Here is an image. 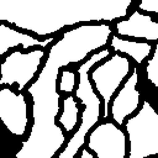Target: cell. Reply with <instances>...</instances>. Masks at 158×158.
Returning <instances> with one entry per match:
<instances>
[{"label": "cell", "mask_w": 158, "mask_h": 158, "mask_svg": "<svg viewBox=\"0 0 158 158\" xmlns=\"http://www.w3.org/2000/svg\"><path fill=\"white\" fill-rule=\"evenodd\" d=\"M112 33L109 23L79 25L64 30L49 46L42 68L26 88L32 100V125L14 158H56L63 149L68 136L57 123L60 110L59 73L69 64L83 63L94 52L107 47Z\"/></svg>", "instance_id": "1"}, {"label": "cell", "mask_w": 158, "mask_h": 158, "mask_svg": "<svg viewBox=\"0 0 158 158\" xmlns=\"http://www.w3.org/2000/svg\"><path fill=\"white\" fill-rule=\"evenodd\" d=\"M132 0H0V22L51 37L67 27L125 19Z\"/></svg>", "instance_id": "2"}, {"label": "cell", "mask_w": 158, "mask_h": 158, "mask_svg": "<svg viewBox=\"0 0 158 158\" xmlns=\"http://www.w3.org/2000/svg\"><path fill=\"white\" fill-rule=\"evenodd\" d=\"M110 56L111 49L105 47L90 54L77 68V86L74 90V98L84 109L79 118V127L68 138L65 146L56 156V158H77L79 151L85 146L86 136L101 120L102 101L95 93L89 74L96 64Z\"/></svg>", "instance_id": "3"}, {"label": "cell", "mask_w": 158, "mask_h": 158, "mask_svg": "<svg viewBox=\"0 0 158 158\" xmlns=\"http://www.w3.org/2000/svg\"><path fill=\"white\" fill-rule=\"evenodd\" d=\"M128 141L127 158H151L158 156V112L148 100L128 117L123 126Z\"/></svg>", "instance_id": "4"}, {"label": "cell", "mask_w": 158, "mask_h": 158, "mask_svg": "<svg viewBox=\"0 0 158 158\" xmlns=\"http://www.w3.org/2000/svg\"><path fill=\"white\" fill-rule=\"evenodd\" d=\"M132 70L130 58L112 53L110 57L96 64L89 74L95 93L102 101L101 120L109 118L110 102Z\"/></svg>", "instance_id": "5"}, {"label": "cell", "mask_w": 158, "mask_h": 158, "mask_svg": "<svg viewBox=\"0 0 158 158\" xmlns=\"http://www.w3.org/2000/svg\"><path fill=\"white\" fill-rule=\"evenodd\" d=\"M46 56L42 48L11 51L0 62V88L16 85L17 91L22 93L37 77Z\"/></svg>", "instance_id": "6"}, {"label": "cell", "mask_w": 158, "mask_h": 158, "mask_svg": "<svg viewBox=\"0 0 158 158\" xmlns=\"http://www.w3.org/2000/svg\"><path fill=\"white\" fill-rule=\"evenodd\" d=\"M85 147L95 158H127L126 132L112 121L99 122L86 136Z\"/></svg>", "instance_id": "7"}, {"label": "cell", "mask_w": 158, "mask_h": 158, "mask_svg": "<svg viewBox=\"0 0 158 158\" xmlns=\"http://www.w3.org/2000/svg\"><path fill=\"white\" fill-rule=\"evenodd\" d=\"M28 102L23 93L10 86L0 88V122L15 137H23L28 128Z\"/></svg>", "instance_id": "8"}, {"label": "cell", "mask_w": 158, "mask_h": 158, "mask_svg": "<svg viewBox=\"0 0 158 158\" xmlns=\"http://www.w3.org/2000/svg\"><path fill=\"white\" fill-rule=\"evenodd\" d=\"M138 85V68L133 67L121 88L114 95L110 102V116L112 122L122 127L125 121L136 114L141 106V93Z\"/></svg>", "instance_id": "9"}, {"label": "cell", "mask_w": 158, "mask_h": 158, "mask_svg": "<svg viewBox=\"0 0 158 158\" xmlns=\"http://www.w3.org/2000/svg\"><path fill=\"white\" fill-rule=\"evenodd\" d=\"M114 33L118 37H128L136 40H143L144 42L158 41V22L149 15L138 10L132 11L125 19L118 20L112 27Z\"/></svg>", "instance_id": "10"}, {"label": "cell", "mask_w": 158, "mask_h": 158, "mask_svg": "<svg viewBox=\"0 0 158 158\" xmlns=\"http://www.w3.org/2000/svg\"><path fill=\"white\" fill-rule=\"evenodd\" d=\"M58 37L51 36L44 40H40L31 33L22 32L14 26L5 22H0V58L5 56L9 51H15V48L32 49V48H48Z\"/></svg>", "instance_id": "11"}, {"label": "cell", "mask_w": 158, "mask_h": 158, "mask_svg": "<svg viewBox=\"0 0 158 158\" xmlns=\"http://www.w3.org/2000/svg\"><path fill=\"white\" fill-rule=\"evenodd\" d=\"M107 46L115 53H118L127 58H131L137 64H142L153 52V46L149 42L127 40V38L118 37L115 33H112L110 36Z\"/></svg>", "instance_id": "12"}, {"label": "cell", "mask_w": 158, "mask_h": 158, "mask_svg": "<svg viewBox=\"0 0 158 158\" xmlns=\"http://www.w3.org/2000/svg\"><path fill=\"white\" fill-rule=\"evenodd\" d=\"M80 104L73 95H67L62 99V111L57 117L58 125L62 127L64 133H72L79 121Z\"/></svg>", "instance_id": "13"}, {"label": "cell", "mask_w": 158, "mask_h": 158, "mask_svg": "<svg viewBox=\"0 0 158 158\" xmlns=\"http://www.w3.org/2000/svg\"><path fill=\"white\" fill-rule=\"evenodd\" d=\"M77 86V73L68 68H63L58 77V91L70 95Z\"/></svg>", "instance_id": "14"}, {"label": "cell", "mask_w": 158, "mask_h": 158, "mask_svg": "<svg viewBox=\"0 0 158 158\" xmlns=\"http://www.w3.org/2000/svg\"><path fill=\"white\" fill-rule=\"evenodd\" d=\"M144 69L148 81L158 89V43L154 46L151 57L147 59Z\"/></svg>", "instance_id": "15"}, {"label": "cell", "mask_w": 158, "mask_h": 158, "mask_svg": "<svg viewBox=\"0 0 158 158\" xmlns=\"http://www.w3.org/2000/svg\"><path fill=\"white\" fill-rule=\"evenodd\" d=\"M137 9L144 12H148V14L158 15V0H142L141 2H138Z\"/></svg>", "instance_id": "16"}, {"label": "cell", "mask_w": 158, "mask_h": 158, "mask_svg": "<svg viewBox=\"0 0 158 158\" xmlns=\"http://www.w3.org/2000/svg\"><path fill=\"white\" fill-rule=\"evenodd\" d=\"M77 158H95V157H94V154H93L86 147H83V148L80 149V154L77 156Z\"/></svg>", "instance_id": "17"}, {"label": "cell", "mask_w": 158, "mask_h": 158, "mask_svg": "<svg viewBox=\"0 0 158 158\" xmlns=\"http://www.w3.org/2000/svg\"><path fill=\"white\" fill-rule=\"evenodd\" d=\"M1 133H2V130H1V127H0V137H1Z\"/></svg>", "instance_id": "18"}]
</instances>
